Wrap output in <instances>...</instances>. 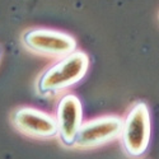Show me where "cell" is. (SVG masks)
I'll return each mask as SVG.
<instances>
[{
  "label": "cell",
  "mask_w": 159,
  "mask_h": 159,
  "mask_svg": "<svg viewBox=\"0 0 159 159\" xmlns=\"http://www.w3.org/2000/svg\"><path fill=\"white\" fill-rule=\"evenodd\" d=\"M57 138L65 147L73 148L75 136L83 124V106L75 94H65L56 108Z\"/></svg>",
  "instance_id": "8992f818"
},
{
  "label": "cell",
  "mask_w": 159,
  "mask_h": 159,
  "mask_svg": "<svg viewBox=\"0 0 159 159\" xmlns=\"http://www.w3.org/2000/svg\"><path fill=\"white\" fill-rule=\"evenodd\" d=\"M89 68V57L84 51L76 50L73 54L59 59L54 65L39 75L37 92L41 96H55L79 83Z\"/></svg>",
  "instance_id": "6da1fadb"
},
{
  "label": "cell",
  "mask_w": 159,
  "mask_h": 159,
  "mask_svg": "<svg viewBox=\"0 0 159 159\" xmlns=\"http://www.w3.org/2000/svg\"><path fill=\"white\" fill-rule=\"evenodd\" d=\"M124 120L120 116L107 115L92 118L82 124L75 136L73 148L94 149L120 139Z\"/></svg>",
  "instance_id": "277c9868"
},
{
  "label": "cell",
  "mask_w": 159,
  "mask_h": 159,
  "mask_svg": "<svg viewBox=\"0 0 159 159\" xmlns=\"http://www.w3.org/2000/svg\"><path fill=\"white\" fill-rule=\"evenodd\" d=\"M121 131V145L125 154L138 159L147 153L152 139V120L148 104L139 101L127 111Z\"/></svg>",
  "instance_id": "7a4b0ae2"
},
{
  "label": "cell",
  "mask_w": 159,
  "mask_h": 159,
  "mask_svg": "<svg viewBox=\"0 0 159 159\" xmlns=\"http://www.w3.org/2000/svg\"><path fill=\"white\" fill-rule=\"evenodd\" d=\"M22 41L30 51L46 57L61 59L76 51L75 38L56 30L32 28L24 32Z\"/></svg>",
  "instance_id": "3957f363"
},
{
  "label": "cell",
  "mask_w": 159,
  "mask_h": 159,
  "mask_svg": "<svg viewBox=\"0 0 159 159\" xmlns=\"http://www.w3.org/2000/svg\"><path fill=\"white\" fill-rule=\"evenodd\" d=\"M11 124L23 135L33 139H54L57 136L55 116L34 107H19L13 112Z\"/></svg>",
  "instance_id": "5b68a950"
},
{
  "label": "cell",
  "mask_w": 159,
  "mask_h": 159,
  "mask_svg": "<svg viewBox=\"0 0 159 159\" xmlns=\"http://www.w3.org/2000/svg\"><path fill=\"white\" fill-rule=\"evenodd\" d=\"M0 55H2V50H0Z\"/></svg>",
  "instance_id": "52a82bcc"
}]
</instances>
